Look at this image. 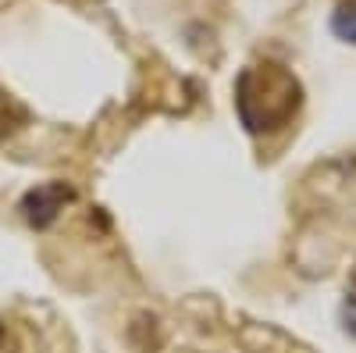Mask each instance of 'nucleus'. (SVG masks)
Returning <instances> with one entry per match:
<instances>
[{"label": "nucleus", "instance_id": "obj_1", "mask_svg": "<svg viewBox=\"0 0 356 353\" xmlns=\"http://www.w3.org/2000/svg\"><path fill=\"white\" fill-rule=\"evenodd\" d=\"M300 100H303V90L296 82V75L271 61L246 68L239 82H235V111H239L243 125L253 136L289 125L292 114L300 111Z\"/></svg>", "mask_w": 356, "mask_h": 353}, {"label": "nucleus", "instance_id": "obj_2", "mask_svg": "<svg viewBox=\"0 0 356 353\" xmlns=\"http://www.w3.org/2000/svg\"><path fill=\"white\" fill-rule=\"evenodd\" d=\"M72 200H75V189L68 182L50 179V182L33 186L22 196V214H25V221L33 228H50L57 221V214H61Z\"/></svg>", "mask_w": 356, "mask_h": 353}, {"label": "nucleus", "instance_id": "obj_3", "mask_svg": "<svg viewBox=\"0 0 356 353\" xmlns=\"http://www.w3.org/2000/svg\"><path fill=\"white\" fill-rule=\"evenodd\" d=\"M332 33L342 40V43H353L356 47V0H342L332 15Z\"/></svg>", "mask_w": 356, "mask_h": 353}, {"label": "nucleus", "instance_id": "obj_4", "mask_svg": "<svg viewBox=\"0 0 356 353\" xmlns=\"http://www.w3.org/2000/svg\"><path fill=\"white\" fill-rule=\"evenodd\" d=\"M342 325L349 336H356V289L346 292V300H342Z\"/></svg>", "mask_w": 356, "mask_h": 353}, {"label": "nucleus", "instance_id": "obj_5", "mask_svg": "<svg viewBox=\"0 0 356 353\" xmlns=\"http://www.w3.org/2000/svg\"><path fill=\"white\" fill-rule=\"evenodd\" d=\"M0 346H4V325H0Z\"/></svg>", "mask_w": 356, "mask_h": 353}, {"label": "nucleus", "instance_id": "obj_6", "mask_svg": "<svg viewBox=\"0 0 356 353\" xmlns=\"http://www.w3.org/2000/svg\"><path fill=\"white\" fill-rule=\"evenodd\" d=\"M353 289H356V268H353Z\"/></svg>", "mask_w": 356, "mask_h": 353}]
</instances>
